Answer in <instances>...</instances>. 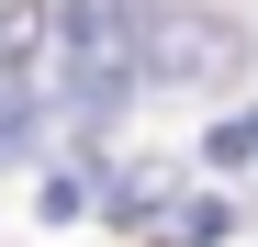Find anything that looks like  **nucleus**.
<instances>
[{"label": "nucleus", "mask_w": 258, "mask_h": 247, "mask_svg": "<svg viewBox=\"0 0 258 247\" xmlns=\"http://www.w3.org/2000/svg\"><path fill=\"white\" fill-rule=\"evenodd\" d=\"M112 23H123V68L146 79V90H236L247 56H258V34L236 12H202V0H112Z\"/></svg>", "instance_id": "obj_1"}]
</instances>
